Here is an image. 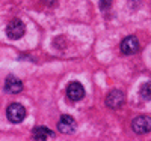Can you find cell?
<instances>
[{"label": "cell", "mask_w": 151, "mask_h": 141, "mask_svg": "<svg viewBox=\"0 0 151 141\" xmlns=\"http://www.w3.org/2000/svg\"><path fill=\"white\" fill-rule=\"evenodd\" d=\"M24 32H26V26H24V23L21 20H12L6 26V35L12 41H17L20 38H23Z\"/></svg>", "instance_id": "cell-2"}, {"label": "cell", "mask_w": 151, "mask_h": 141, "mask_svg": "<svg viewBox=\"0 0 151 141\" xmlns=\"http://www.w3.org/2000/svg\"><path fill=\"white\" fill-rule=\"evenodd\" d=\"M137 50H139V41H137L136 36H127L122 39V42H121V53L122 54L130 56V54L137 53Z\"/></svg>", "instance_id": "cell-6"}, {"label": "cell", "mask_w": 151, "mask_h": 141, "mask_svg": "<svg viewBox=\"0 0 151 141\" xmlns=\"http://www.w3.org/2000/svg\"><path fill=\"white\" fill-rule=\"evenodd\" d=\"M26 108L21 104H11L6 108V117L11 123H21L26 119Z\"/></svg>", "instance_id": "cell-1"}, {"label": "cell", "mask_w": 151, "mask_h": 141, "mask_svg": "<svg viewBox=\"0 0 151 141\" xmlns=\"http://www.w3.org/2000/svg\"><path fill=\"white\" fill-rule=\"evenodd\" d=\"M124 101H125V96L121 90L118 89H113V90L109 92L107 98H106V105L112 110H118L124 105Z\"/></svg>", "instance_id": "cell-4"}, {"label": "cell", "mask_w": 151, "mask_h": 141, "mask_svg": "<svg viewBox=\"0 0 151 141\" xmlns=\"http://www.w3.org/2000/svg\"><path fill=\"white\" fill-rule=\"evenodd\" d=\"M76 128H77V123H76L74 117L67 116V114L60 116V119H59V122H58V129H59L62 134H73V132L76 131Z\"/></svg>", "instance_id": "cell-7"}, {"label": "cell", "mask_w": 151, "mask_h": 141, "mask_svg": "<svg viewBox=\"0 0 151 141\" xmlns=\"http://www.w3.org/2000/svg\"><path fill=\"white\" fill-rule=\"evenodd\" d=\"M132 129L136 134H139V135L148 134L151 131V117H148V116H139V117L133 119Z\"/></svg>", "instance_id": "cell-3"}, {"label": "cell", "mask_w": 151, "mask_h": 141, "mask_svg": "<svg viewBox=\"0 0 151 141\" xmlns=\"http://www.w3.org/2000/svg\"><path fill=\"white\" fill-rule=\"evenodd\" d=\"M53 137H55V132L50 131L45 126H36L32 129V138L35 141H45V140L53 138Z\"/></svg>", "instance_id": "cell-9"}, {"label": "cell", "mask_w": 151, "mask_h": 141, "mask_svg": "<svg viewBox=\"0 0 151 141\" xmlns=\"http://www.w3.org/2000/svg\"><path fill=\"white\" fill-rule=\"evenodd\" d=\"M139 95L142 96L144 101H151V81H147L141 86Z\"/></svg>", "instance_id": "cell-10"}, {"label": "cell", "mask_w": 151, "mask_h": 141, "mask_svg": "<svg viewBox=\"0 0 151 141\" xmlns=\"http://www.w3.org/2000/svg\"><path fill=\"white\" fill-rule=\"evenodd\" d=\"M5 90L11 95H17V93H21L23 90V81L20 78L14 75H9L8 78L5 80Z\"/></svg>", "instance_id": "cell-8"}, {"label": "cell", "mask_w": 151, "mask_h": 141, "mask_svg": "<svg viewBox=\"0 0 151 141\" xmlns=\"http://www.w3.org/2000/svg\"><path fill=\"white\" fill-rule=\"evenodd\" d=\"M110 3H112V0H100V8H101L103 11L104 9H109L110 8Z\"/></svg>", "instance_id": "cell-11"}, {"label": "cell", "mask_w": 151, "mask_h": 141, "mask_svg": "<svg viewBox=\"0 0 151 141\" xmlns=\"http://www.w3.org/2000/svg\"><path fill=\"white\" fill-rule=\"evenodd\" d=\"M67 96L70 101L73 102H79L85 98V87L77 83V81H73L67 86Z\"/></svg>", "instance_id": "cell-5"}]
</instances>
